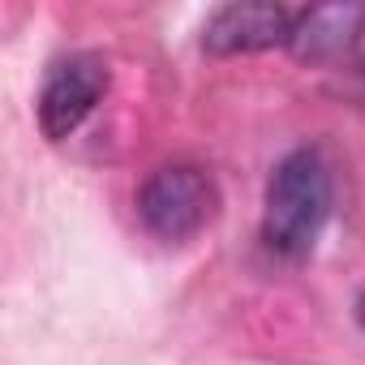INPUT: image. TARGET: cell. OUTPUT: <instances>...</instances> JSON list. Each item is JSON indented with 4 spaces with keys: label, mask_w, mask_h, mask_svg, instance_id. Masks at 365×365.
<instances>
[{
    "label": "cell",
    "mask_w": 365,
    "mask_h": 365,
    "mask_svg": "<svg viewBox=\"0 0 365 365\" xmlns=\"http://www.w3.org/2000/svg\"><path fill=\"white\" fill-rule=\"evenodd\" d=\"M331 168L322 150L297 146L288 150L271 180H267V202H262V245L267 254L284 262H301L314 254L327 220H331Z\"/></svg>",
    "instance_id": "obj_1"
},
{
    "label": "cell",
    "mask_w": 365,
    "mask_h": 365,
    "mask_svg": "<svg viewBox=\"0 0 365 365\" xmlns=\"http://www.w3.org/2000/svg\"><path fill=\"white\" fill-rule=\"evenodd\" d=\"M138 215H142L146 232L168 241V245L194 241L220 215L215 176L207 168H198V163H163V168H155L138 190Z\"/></svg>",
    "instance_id": "obj_2"
},
{
    "label": "cell",
    "mask_w": 365,
    "mask_h": 365,
    "mask_svg": "<svg viewBox=\"0 0 365 365\" xmlns=\"http://www.w3.org/2000/svg\"><path fill=\"white\" fill-rule=\"evenodd\" d=\"M112 86V69L95 52H69L61 56L39 91V129L48 142H65L82 129V120L103 103Z\"/></svg>",
    "instance_id": "obj_3"
},
{
    "label": "cell",
    "mask_w": 365,
    "mask_h": 365,
    "mask_svg": "<svg viewBox=\"0 0 365 365\" xmlns=\"http://www.w3.org/2000/svg\"><path fill=\"white\" fill-rule=\"evenodd\" d=\"M297 14L267 0H232L220 5L202 22V52L211 56H250V52H271L292 43Z\"/></svg>",
    "instance_id": "obj_4"
},
{
    "label": "cell",
    "mask_w": 365,
    "mask_h": 365,
    "mask_svg": "<svg viewBox=\"0 0 365 365\" xmlns=\"http://www.w3.org/2000/svg\"><path fill=\"white\" fill-rule=\"evenodd\" d=\"M361 35H365V5H314L297 14L288 52L305 65H327L352 56Z\"/></svg>",
    "instance_id": "obj_5"
},
{
    "label": "cell",
    "mask_w": 365,
    "mask_h": 365,
    "mask_svg": "<svg viewBox=\"0 0 365 365\" xmlns=\"http://www.w3.org/2000/svg\"><path fill=\"white\" fill-rule=\"evenodd\" d=\"M361 318H365V297H361Z\"/></svg>",
    "instance_id": "obj_6"
}]
</instances>
